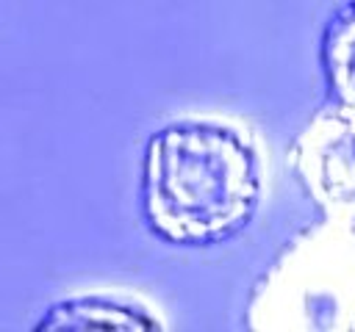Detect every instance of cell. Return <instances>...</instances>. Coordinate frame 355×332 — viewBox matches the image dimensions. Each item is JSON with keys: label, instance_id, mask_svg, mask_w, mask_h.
Wrapping results in <instances>:
<instances>
[{"label": "cell", "instance_id": "obj_1", "mask_svg": "<svg viewBox=\"0 0 355 332\" xmlns=\"http://www.w3.org/2000/svg\"><path fill=\"white\" fill-rule=\"evenodd\" d=\"M263 194L252 136L225 119L189 116L158 127L141 160V216L172 246H214L239 235Z\"/></svg>", "mask_w": 355, "mask_h": 332}, {"label": "cell", "instance_id": "obj_2", "mask_svg": "<svg viewBox=\"0 0 355 332\" xmlns=\"http://www.w3.org/2000/svg\"><path fill=\"white\" fill-rule=\"evenodd\" d=\"M255 332H355V221L300 230L250 290Z\"/></svg>", "mask_w": 355, "mask_h": 332}, {"label": "cell", "instance_id": "obj_3", "mask_svg": "<svg viewBox=\"0 0 355 332\" xmlns=\"http://www.w3.org/2000/svg\"><path fill=\"white\" fill-rule=\"evenodd\" d=\"M288 166L324 219L355 221V105H322L291 138Z\"/></svg>", "mask_w": 355, "mask_h": 332}, {"label": "cell", "instance_id": "obj_4", "mask_svg": "<svg viewBox=\"0 0 355 332\" xmlns=\"http://www.w3.org/2000/svg\"><path fill=\"white\" fill-rule=\"evenodd\" d=\"M36 329L44 332H78V329H133V332H153L166 329V321L158 310L136 296L122 293H75L67 299L53 302Z\"/></svg>", "mask_w": 355, "mask_h": 332}, {"label": "cell", "instance_id": "obj_5", "mask_svg": "<svg viewBox=\"0 0 355 332\" xmlns=\"http://www.w3.org/2000/svg\"><path fill=\"white\" fill-rule=\"evenodd\" d=\"M322 69L330 97L355 105V0L341 6L324 25Z\"/></svg>", "mask_w": 355, "mask_h": 332}]
</instances>
